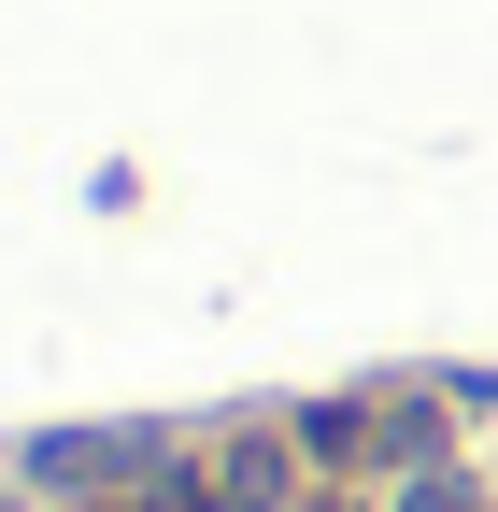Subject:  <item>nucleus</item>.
Here are the masks:
<instances>
[{"label":"nucleus","mask_w":498,"mask_h":512,"mask_svg":"<svg viewBox=\"0 0 498 512\" xmlns=\"http://www.w3.org/2000/svg\"><path fill=\"white\" fill-rule=\"evenodd\" d=\"M200 470H214V512H285V484H299V427H285V441L257 427V441H228V456H200Z\"/></svg>","instance_id":"obj_1"},{"label":"nucleus","mask_w":498,"mask_h":512,"mask_svg":"<svg viewBox=\"0 0 498 512\" xmlns=\"http://www.w3.org/2000/svg\"><path fill=\"white\" fill-rule=\"evenodd\" d=\"M399 512H484V484H470V470H413V484H399Z\"/></svg>","instance_id":"obj_2"},{"label":"nucleus","mask_w":498,"mask_h":512,"mask_svg":"<svg viewBox=\"0 0 498 512\" xmlns=\"http://www.w3.org/2000/svg\"><path fill=\"white\" fill-rule=\"evenodd\" d=\"M285 512H342V498H285Z\"/></svg>","instance_id":"obj_3"},{"label":"nucleus","mask_w":498,"mask_h":512,"mask_svg":"<svg viewBox=\"0 0 498 512\" xmlns=\"http://www.w3.org/2000/svg\"><path fill=\"white\" fill-rule=\"evenodd\" d=\"M0 512H29V498H0Z\"/></svg>","instance_id":"obj_4"}]
</instances>
